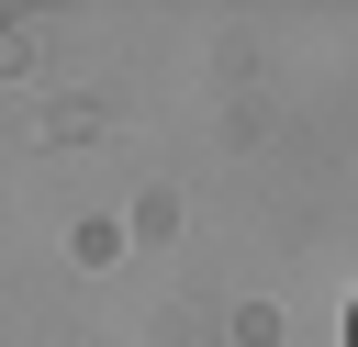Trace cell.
<instances>
[{
  "instance_id": "6da1fadb",
  "label": "cell",
  "mask_w": 358,
  "mask_h": 347,
  "mask_svg": "<svg viewBox=\"0 0 358 347\" xmlns=\"http://www.w3.org/2000/svg\"><path fill=\"white\" fill-rule=\"evenodd\" d=\"M347 347H358V313H347Z\"/></svg>"
}]
</instances>
